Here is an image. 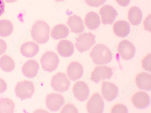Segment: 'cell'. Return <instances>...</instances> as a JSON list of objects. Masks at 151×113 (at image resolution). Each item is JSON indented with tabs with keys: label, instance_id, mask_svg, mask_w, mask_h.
<instances>
[{
	"label": "cell",
	"instance_id": "cell-14",
	"mask_svg": "<svg viewBox=\"0 0 151 113\" xmlns=\"http://www.w3.org/2000/svg\"><path fill=\"white\" fill-rule=\"evenodd\" d=\"M134 106L139 109H145L148 107L150 104L149 95L146 92L141 91L134 94L132 98Z\"/></svg>",
	"mask_w": 151,
	"mask_h": 113
},
{
	"label": "cell",
	"instance_id": "cell-22",
	"mask_svg": "<svg viewBox=\"0 0 151 113\" xmlns=\"http://www.w3.org/2000/svg\"><path fill=\"white\" fill-rule=\"evenodd\" d=\"M84 22L87 28L90 30H95L97 29L100 26V18L96 12H90L86 15Z\"/></svg>",
	"mask_w": 151,
	"mask_h": 113
},
{
	"label": "cell",
	"instance_id": "cell-7",
	"mask_svg": "<svg viewBox=\"0 0 151 113\" xmlns=\"http://www.w3.org/2000/svg\"><path fill=\"white\" fill-rule=\"evenodd\" d=\"M86 108L89 113H103L104 103L101 96L98 93L93 95L87 103Z\"/></svg>",
	"mask_w": 151,
	"mask_h": 113
},
{
	"label": "cell",
	"instance_id": "cell-5",
	"mask_svg": "<svg viewBox=\"0 0 151 113\" xmlns=\"http://www.w3.org/2000/svg\"><path fill=\"white\" fill-rule=\"evenodd\" d=\"M35 92L33 83L27 80L18 82L15 89L16 96L22 99L31 98Z\"/></svg>",
	"mask_w": 151,
	"mask_h": 113
},
{
	"label": "cell",
	"instance_id": "cell-33",
	"mask_svg": "<svg viewBox=\"0 0 151 113\" xmlns=\"http://www.w3.org/2000/svg\"><path fill=\"white\" fill-rule=\"evenodd\" d=\"M151 15L147 17L144 22L145 29L147 31L151 32Z\"/></svg>",
	"mask_w": 151,
	"mask_h": 113
},
{
	"label": "cell",
	"instance_id": "cell-4",
	"mask_svg": "<svg viewBox=\"0 0 151 113\" xmlns=\"http://www.w3.org/2000/svg\"><path fill=\"white\" fill-rule=\"evenodd\" d=\"M40 60L43 69L49 72L56 70L59 62L57 55L52 51L46 52L42 55Z\"/></svg>",
	"mask_w": 151,
	"mask_h": 113
},
{
	"label": "cell",
	"instance_id": "cell-37",
	"mask_svg": "<svg viewBox=\"0 0 151 113\" xmlns=\"http://www.w3.org/2000/svg\"><path fill=\"white\" fill-rule=\"evenodd\" d=\"M5 2L7 3H14L18 1V0H5Z\"/></svg>",
	"mask_w": 151,
	"mask_h": 113
},
{
	"label": "cell",
	"instance_id": "cell-6",
	"mask_svg": "<svg viewBox=\"0 0 151 113\" xmlns=\"http://www.w3.org/2000/svg\"><path fill=\"white\" fill-rule=\"evenodd\" d=\"M70 84V82L66 74L60 72L53 77L51 82L53 89L56 92L62 93L69 90Z\"/></svg>",
	"mask_w": 151,
	"mask_h": 113
},
{
	"label": "cell",
	"instance_id": "cell-3",
	"mask_svg": "<svg viewBox=\"0 0 151 113\" xmlns=\"http://www.w3.org/2000/svg\"><path fill=\"white\" fill-rule=\"evenodd\" d=\"M96 36L91 33H84L79 35L76 39L77 42L75 44L78 51L82 54L89 51L96 43Z\"/></svg>",
	"mask_w": 151,
	"mask_h": 113
},
{
	"label": "cell",
	"instance_id": "cell-24",
	"mask_svg": "<svg viewBox=\"0 0 151 113\" xmlns=\"http://www.w3.org/2000/svg\"><path fill=\"white\" fill-rule=\"evenodd\" d=\"M142 18L143 14L139 8L134 6L130 9L128 13V19L132 25L135 26L139 25L141 23Z\"/></svg>",
	"mask_w": 151,
	"mask_h": 113
},
{
	"label": "cell",
	"instance_id": "cell-26",
	"mask_svg": "<svg viewBox=\"0 0 151 113\" xmlns=\"http://www.w3.org/2000/svg\"><path fill=\"white\" fill-rule=\"evenodd\" d=\"M15 104L12 100L8 98L0 99V113H14Z\"/></svg>",
	"mask_w": 151,
	"mask_h": 113
},
{
	"label": "cell",
	"instance_id": "cell-8",
	"mask_svg": "<svg viewBox=\"0 0 151 113\" xmlns=\"http://www.w3.org/2000/svg\"><path fill=\"white\" fill-rule=\"evenodd\" d=\"M113 74L112 68L106 66H98L91 73V80L98 84L101 81L110 79Z\"/></svg>",
	"mask_w": 151,
	"mask_h": 113
},
{
	"label": "cell",
	"instance_id": "cell-15",
	"mask_svg": "<svg viewBox=\"0 0 151 113\" xmlns=\"http://www.w3.org/2000/svg\"><path fill=\"white\" fill-rule=\"evenodd\" d=\"M83 69L82 65L77 62H73L69 64L67 69V74L69 79L75 81L83 77Z\"/></svg>",
	"mask_w": 151,
	"mask_h": 113
},
{
	"label": "cell",
	"instance_id": "cell-13",
	"mask_svg": "<svg viewBox=\"0 0 151 113\" xmlns=\"http://www.w3.org/2000/svg\"><path fill=\"white\" fill-rule=\"evenodd\" d=\"M102 92L104 99L107 101L111 102L117 97L119 89L115 84L109 82H103L102 88Z\"/></svg>",
	"mask_w": 151,
	"mask_h": 113
},
{
	"label": "cell",
	"instance_id": "cell-23",
	"mask_svg": "<svg viewBox=\"0 0 151 113\" xmlns=\"http://www.w3.org/2000/svg\"><path fill=\"white\" fill-rule=\"evenodd\" d=\"M69 33V29L65 25L59 24L53 29L51 35L53 39L58 40L66 38Z\"/></svg>",
	"mask_w": 151,
	"mask_h": 113
},
{
	"label": "cell",
	"instance_id": "cell-1",
	"mask_svg": "<svg viewBox=\"0 0 151 113\" xmlns=\"http://www.w3.org/2000/svg\"><path fill=\"white\" fill-rule=\"evenodd\" d=\"M90 55L94 63L97 65L108 64L113 59L110 50L105 45L102 44L95 46Z\"/></svg>",
	"mask_w": 151,
	"mask_h": 113
},
{
	"label": "cell",
	"instance_id": "cell-35",
	"mask_svg": "<svg viewBox=\"0 0 151 113\" xmlns=\"http://www.w3.org/2000/svg\"><path fill=\"white\" fill-rule=\"evenodd\" d=\"M131 0H116L120 6L123 7L127 6L129 4Z\"/></svg>",
	"mask_w": 151,
	"mask_h": 113
},
{
	"label": "cell",
	"instance_id": "cell-32",
	"mask_svg": "<svg viewBox=\"0 0 151 113\" xmlns=\"http://www.w3.org/2000/svg\"><path fill=\"white\" fill-rule=\"evenodd\" d=\"M7 48L6 42L3 40L0 39V56L4 54Z\"/></svg>",
	"mask_w": 151,
	"mask_h": 113
},
{
	"label": "cell",
	"instance_id": "cell-10",
	"mask_svg": "<svg viewBox=\"0 0 151 113\" xmlns=\"http://www.w3.org/2000/svg\"><path fill=\"white\" fill-rule=\"evenodd\" d=\"M47 107L51 112L58 111L65 103L64 98L58 94L53 93L48 94L46 99Z\"/></svg>",
	"mask_w": 151,
	"mask_h": 113
},
{
	"label": "cell",
	"instance_id": "cell-9",
	"mask_svg": "<svg viewBox=\"0 0 151 113\" xmlns=\"http://www.w3.org/2000/svg\"><path fill=\"white\" fill-rule=\"evenodd\" d=\"M119 54L123 59L129 60L134 57L136 49L134 45L127 40L121 41L118 46Z\"/></svg>",
	"mask_w": 151,
	"mask_h": 113
},
{
	"label": "cell",
	"instance_id": "cell-2",
	"mask_svg": "<svg viewBox=\"0 0 151 113\" xmlns=\"http://www.w3.org/2000/svg\"><path fill=\"white\" fill-rule=\"evenodd\" d=\"M50 31V28L46 22L38 21L33 25L31 34L35 41L40 44H44L49 39Z\"/></svg>",
	"mask_w": 151,
	"mask_h": 113
},
{
	"label": "cell",
	"instance_id": "cell-31",
	"mask_svg": "<svg viewBox=\"0 0 151 113\" xmlns=\"http://www.w3.org/2000/svg\"><path fill=\"white\" fill-rule=\"evenodd\" d=\"M60 113H78V110L71 104H66L61 110Z\"/></svg>",
	"mask_w": 151,
	"mask_h": 113
},
{
	"label": "cell",
	"instance_id": "cell-25",
	"mask_svg": "<svg viewBox=\"0 0 151 113\" xmlns=\"http://www.w3.org/2000/svg\"><path fill=\"white\" fill-rule=\"evenodd\" d=\"M15 67V62L10 57L4 55L0 58V68L4 71L10 72L14 70Z\"/></svg>",
	"mask_w": 151,
	"mask_h": 113
},
{
	"label": "cell",
	"instance_id": "cell-18",
	"mask_svg": "<svg viewBox=\"0 0 151 113\" xmlns=\"http://www.w3.org/2000/svg\"><path fill=\"white\" fill-rule=\"evenodd\" d=\"M67 24L70 28L71 32L80 34L84 31L83 21L80 17L76 15L70 16Z\"/></svg>",
	"mask_w": 151,
	"mask_h": 113
},
{
	"label": "cell",
	"instance_id": "cell-38",
	"mask_svg": "<svg viewBox=\"0 0 151 113\" xmlns=\"http://www.w3.org/2000/svg\"><path fill=\"white\" fill-rule=\"evenodd\" d=\"M56 2L64 1L65 0H55Z\"/></svg>",
	"mask_w": 151,
	"mask_h": 113
},
{
	"label": "cell",
	"instance_id": "cell-21",
	"mask_svg": "<svg viewBox=\"0 0 151 113\" xmlns=\"http://www.w3.org/2000/svg\"><path fill=\"white\" fill-rule=\"evenodd\" d=\"M39 51V47L37 44L28 42L23 44L20 48V52L24 56L31 58L35 56Z\"/></svg>",
	"mask_w": 151,
	"mask_h": 113
},
{
	"label": "cell",
	"instance_id": "cell-29",
	"mask_svg": "<svg viewBox=\"0 0 151 113\" xmlns=\"http://www.w3.org/2000/svg\"><path fill=\"white\" fill-rule=\"evenodd\" d=\"M129 110L125 105L121 104L116 105L113 107L111 110L112 113H128Z\"/></svg>",
	"mask_w": 151,
	"mask_h": 113
},
{
	"label": "cell",
	"instance_id": "cell-36",
	"mask_svg": "<svg viewBox=\"0 0 151 113\" xmlns=\"http://www.w3.org/2000/svg\"><path fill=\"white\" fill-rule=\"evenodd\" d=\"M5 11V4L4 0H0V16L3 15Z\"/></svg>",
	"mask_w": 151,
	"mask_h": 113
},
{
	"label": "cell",
	"instance_id": "cell-19",
	"mask_svg": "<svg viewBox=\"0 0 151 113\" xmlns=\"http://www.w3.org/2000/svg\"><path fill=\"white\" fill-rule=\"evenodd\" d=\"M113 30L117 36L121 38H124L128 36L130 32V24L125 21H117L113 26Z\"/></svg>",
	"mask_w": 151,
	"mask_h": 113
},
{
	"label": "cell",
	"instance_id": "cell-27",
	"mask_svg": "<svg viewBox=\"0 0 151 113\" xmlns=\"http://www.w3.org/2000/svg\"><path fill=\"white\" fill-rule=\"evenodd\" d=\"M13 30V24L10 21L6 20L0 21V36L7 37L11 34Z\"/></svg>",
	"mask_w": 151,
	"mask_h": 113
},
{
	"label": "cell",
	"instance_id": "cell-34",
	"mask_svg": "<svg viewBox=\"0 0 151 113\" xmlns=\"http://www.w3.org/2000/svg\"><path fill=\"white\" fill-rule=\"evenodd\" d=\"M6 89V83L4 80L0 78V94L4 93Z\"/></svg>",
	"mask_w": 151,
	"mask_h": 113
},
{
	"label": "cell",
	"instance_id": "cell-16",
	"mask_svg": "<svg viewBox=\"0 0 151 113\" xmlns=\"http://www.w3.org/2000/svg\"><path fill=\"white\" fill-rule=\"evenodd\" d=\"M39 68V65L36 61L30 60L23 65L22 72L24 76L31 79L36 76Z\"/></svg>",
	"mask_w": 151,
	"mask_h": 113
},
{
	"label": "cell",
	"instance_id": "cell-12",
	"mask_svg": "<svg viewBox=\"0 0 151 113\" xmlns=\"http://www.w3.org/2000/svg\"><path fill=\"white\" fill-rule=\"evenodd\" d=\"M99 15L101 17L102 23L104 25L112 24L118 15L117 11L109 5H106L100 9Z\"/></svg>",
	"mask_w": 151,
	"mask_h": 113
},
{
	"label": "cell",
	"instance_id": "cell-30",
	"mask_svg": "<svg viewBox=\"0 0 151 113\" xmlns=\"http://www.w3.org/2000/svg\"><path fill=\"white\" fill-rule=\"evenodd\" d=\"M86 4L89 6L98 7L104 4L107 0H85Z\"/></svg>",
	"mask_w": 151,
	"mask_h": 113
},
{
	"label": "cell",
	"instance_id": "cell-28",
	"mask_svg": "<svg viewBox=\"0 0 151 113\" xmlns=\"http://www.w3.org/2000/svg\"><path fill=\"white\" fill-rule=\"evenodd\" d=\"M151 54H149L142 61V68L150 73L151 72Z\"/></svg>",
	"mask_w": 151,
	"mask_h": 113
},
{
	"label": "cell",
	"instance_id": "cell-11",
	"mask_svg": "<svg viewBox=\"0 0 151 113\" xmlns=\"http://www.w3.org/2000/svg\"><path fill=\"white\" fill-rule=\"evenodd\" d=\"M73 92L75 97L82 102L86 101L90 95L88 86L85 82L83 81H78L74 84Z\"/></svg>",
	"mask_w": 151,
	"mask_h": 113
},
{
	"label": "cell",
	"instance_id": "cell-17",
	"mask_svg": "<svg viewBox=\"0 0 151 113\" xmlns=\"http://www.w3.org/2000/svg\"><path fill=\"white\" fill-rule=\"evenodd\" d=\"M135 83L140 89L149 91L151 90V75L147 72L138 74L135 79Z\"/></svg>",
	"mask_w": 151,
	"mask_h": 113
},
{
	"label": "cell",
	"instance_id": "cell-20",
	"mask_svg": "<svg viewBox=\"0 0 151 113\" xmlns=\"http://www.w3.org/2000/svg\"><path fill=\"white\" fill-rule=\"evenodd\" d=\"M74 46L72 43L67 40H62L57 46V51L59 54L64 57H69L73 54Z\"/></svg>",
	"mask_w": 151,
	"mask_h": 113
}]
</instances>
